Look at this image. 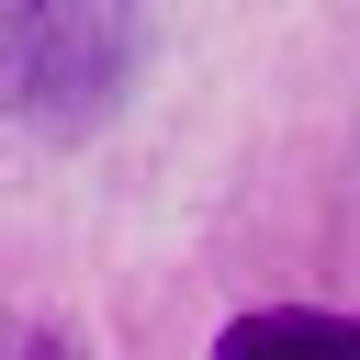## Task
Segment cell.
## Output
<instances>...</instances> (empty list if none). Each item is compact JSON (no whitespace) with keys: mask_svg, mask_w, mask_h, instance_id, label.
I'll return each mask as SVG.
<instances>
[{"mask_svg":"<svg viewBox=\"0 0 360 360\" xmlns=\"http://www.w3.org/2000/svg\"><path fill=\"white\" fill-rule=\"evenodd\" d=\"M146 68V0H0V112L90 135Z\"/></svg>","mask_w":360,"mask_h":360,"instance_id":"cell-1","label":"cell"},{"mask_svg":"<svg viewBox=\"0 0 360 360\" xmlns=\"http://www.w3.org/2000/svg\"><path fill=\"white\" fill-rule=\"evenodd\" d=\"M214 360H360V315L270 304V315H236V326L214 338Z\"/></svg>","mask_w":360,"mask_h":360,"instance_id":"cell-2","label":"cell"},{"mask_svg":"<svg viewBox=\"0 0 360 360\" xmlns=\"http://www.w3.org/2000/svg\"><path fill=\"white\" fill-rule=\"evenodd\" d=\"M0 360H79V349H68L45 315H0Z\"/></svg>","mask_w":360,"mask_h":360,"instance_id":"cell-3","label":"cell"}]
</instances>
